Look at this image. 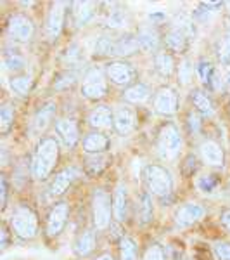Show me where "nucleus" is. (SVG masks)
<instances>
[{
	"mask_svg": "<svg viewBox=\"0 0 230 260\" xmlns=\"http://www.w3.org/2000/svg\"><path fill=\"white\" fill-rule=\"evenodd\" d=\"M204 215H206L204 205L198 203V201H187L175 212V224L178 228H189V225H194L199 220H203Z\"/></svg>",
	"mask_w": 230,
	"mask_h": 260,
	"instance_id": "nucleus-12",
	"label": "nucleus"
},
{
	"mask_svg": "<svg viewBox=\"0 0 230 260\" xmlns=\"http://www.w3.org/2000/svg\"><path fill=\"white\" fill-rule=\"evenodd\" d=\"M92 224L95 231H106L112 222V194L104 187H95L90 200Z\"/></svg>",
	"mask_w": 230,
	"mask_h": 260,
	"instance_id": "nucleus-5",
	"label": "nucleus"
},
{
	"mask_svg": "<svg viewBox=\"0 0 230 260\" xmlns=\"http://www.w3.org/2000/svg\"><path fill=\"white\" fill-rule=\"evenodd\" d=\"M183 146L182 132L173 121H165L156 134V148L163 160L173 161L178 158Z\"/></svg>",
	"mask_w": 230,
	"mask_h": 260,
	"instance_id": "nucleus-4",
	"label": "nucleus"
},
{
	"mask_svg": "<svg viewBox=\"0 0 230 260\" xmlns=\"http://www.w3.org/2000/svg\"><path fill=\"white\" fill-rule=\"evenodd\" d=\"M107 77L104 73V70L100 68H90L83 75V80L80 85V94L82 98H85L87 101L92 103H97L102 101L107 95Z\"/></svg>",
	"mask_w": 230,
	"mask_h": 260,
	"instance_id": "nucleus-6",
	"label": "nucleus"
},
{
	"mask_svg": "<svg viewBox=\"0 0 230 260\" xmlns=\"http://www.w3.org/2000/svg\"><path fill=\"white\" fill-rule=\"evenodd\" d=\"M61 61H62V64H66L68 68L78 66L83 61V49L76 42H73V44H69L68 47L64 49V52H62V56H61Z\"/></svg>",
	"mask_w": 230,
	"mask_h": 260,
	"instance_id": "nucleus-35",
	"label": "nucleus"
},
{
	"mask_svg": "<svg viewBox=\"0 0 230 260\" xmlns=\"http://www.w3.org/2000/svg\"><path fill=\"white\" fill-rule=\"evenodd\" d=\"M56 115H57V103L56 101H45L44 104H40L39 110L33 115L31 120L33 130L36 134L45 132L49 128V125L54 121V118H56Z\"/></svg>",
	"mask_w": 230,
	"mask_h": 260,
	"instance_id": "nucleus-19",
	"label": "nucleus"
},
{
	"mask_svg": "<svg viewBox=\"0 0 230 260\" xmlns=\"http://www.w3.org/2000/svg\"><path fill=\"white\" fill-rule=\"evenodd\" d=\"M216 71H218V70L215 68V64H213L210 59H206V57L199 59L198 64H196V75H198L201 83H203L206 89H208V85L211 83L213 77L216 75Z\"/></svg>",
	"mask_w": 230,
	"mask_h": 260,
	"instance_id": "nucleus-34",
	"label": "nucleus"
},
{
	"mask_svg": "<svg viewBox=\"0 0 230 260\" xmlns=\"http://www.w3.org/2000/svg\"><path fill=\"white\" fill-rule=\"evenodd\" d=\"M220 184H221V179L218 174H203L196 179V187H198V191L206 196L215 194V192L218 191Z\"/></svg>",
	"mask_w": 230,
	"mask_h": 260,
	"instance_id": "nucleus-30",
	"label": "nucleus"
},
{
	"mask_svg": "<svg viewBox=\"0 0 230 260\" xmlns=\"http://www.w3.org/2000/svg\"><path fill=\"white\" fill-rule=\"evenodd\" d=\"M95 7H97V4L94 2H71L69 14L74 26L82 28L85 24H89L95 16Z\"/></svg>",
	"mask_w": 230,
	"mask_h": 260,
	"instance_id": "nucleus-23",
	"label": "nucleus"
},
{
	"mask_svg": "<svg viewBox=\"0 0 230 260\" xmlns=\"http://www.w3.org/2000/svg\"><path fill=\"white\" fill-rule=\"evenodd\" d=\"M228 115H230V103H228Z\"/></svg>",
	"mask_w": 230,
	"mask_h": 260,
	"instance_id": "nucleus-54",
	"label": "nucleus"
},
{
	"mask_svg": "<svg viewBox=\"0 0 230 260\" xmlns=\"http://www.w3.org/2000/svg\"><path fill=\"white\" fill-rule=\"evenodd\" d=\"M215 52L221 64H230V31H225L223 35H220L215 45Z\"/></svg>",
	"mask_w": 230,
	"mask_h": 260,
	"instance_id": "nucleus-37",
	"label": "nucleus"
},
{
	"mask_svg": "<svg viewBox=\"0 0 230 260\" xmlns=\"http://www.w3.org/2000/svg\"><path fill=\"white\" fill-rule=\"evenodd\" d=\"M69 219V205L68 201H57L50 207L47 213V219H45V234L50 240L61 236L62 231L66 229Z\"/></svg>",
	"mask_w": 230,
	"mask_h": 260,
	"instance_id": "nucleus-9",
	"label": "nucleus"
},
{
	"mask_svg": "<svg viewBox=\"0 0 230 260\" xmlns=\"http://www.w3.org/2000/svg\"><path fill=\"white\" fill-rule=\"evenodd\" d=\"M192 104H194V110L198 111L201 116L211 118V116L215 115V104H213V101L210 95H208L206 90H203V89L192 90Z\"/></svg>",
	"mask_w": 230,
	"mask_h": 260,
	"instance_id": "nucleus-27",
	"label": "nucleus"
},
{
	"mask_svg": "<svg viewBox=\"0 0 230 260\" xmlns=\"http://www.w3.org/2000/svg\"><path fill=\"white\" fill-rule=\"evenodd\" d=\"M112 121H114V110H111L106 104H99V106L92 108L87 115V123L95 132H106L112 128Z\"/></svg>",
	"mask_w": 230,
	"mask_h": 260,
	"instance_id": "nucleus-16",
	"label": "nucleus"
},
{
	"mask_svg": "<svg viewBox=\"0 0 230 260\" xmlns=\"http://www.w3.org/2000/svg\"><path fill=\"white\" fill-rule=\"evenodd\" d=\"M213 253L218 260H230V241H216L213 245Z\"/></svg>",
	"mask_w": 230,
	"mask_h": 260,
	"instance_id": "nucleus-46",
	"label": "nucleus"
},
{
	"mask_svg": "<svg viewBox=\"0 0 230 260\" xmlns=\"http://www.w3.org/2000/svg\"><path fill=\"white\" fill-rule=\"evenodd\" d=\"M194 71H196V68L190 64L189 59H182L180 64L177 66L178 83H180L182 87H189L192 80H194Z\"/></svg>",
	"mask_w": 230,
	"mask_h": 260,
	"instance_id": "nucleus-39",
	"label": "nucleus"
},
{
	"mask_svg": "<svg viewBox=\"0 0 230 260\" xmlns=\"http://www.w3.org/2000/svg\"><path fill=\"white\" fill-rule=\"evenodd\" d=\"M114 42L116 39L112 37H107V35H102L99 37L97 42H95V57H111V56H116V47H114Z\"/></svg>",
	"mask_w": 230,
	"mask_h": 260,
	"instance_id": "nucleus-36",
	"label": "nucleus"
},
{
	"mask_svg": "<svg viewBox=\"0 0 230 260\" xmlns=\"http://www.w3.org/2000/svg\"><path fill=\"white\" fill-rule=\"evenodd\" d=\"M0 192H2V210H6L7 207V194H9V186H7V179L6 175H2L0 177Z\"/></svg>",
	"mask_w": 230,
	"mask_h": 260,
	"instance_id": "nucleus-48",
	"label": "nucleus"
},
{
	"mask_svg": "<svg viewBox=\"0 0 230 260\" xmlns=\"http://www.w3.org/2000/svg\"><path fill=\"white\" fill-rule=\"evenodd\" d=\"M199 156L204 165L211 169H223L225 165V151L220 142L206 139L199 144Z\"/></svg>",
	"mask_w": 230,
	"mask_h": 260,
	"instance_id": "nucleus-14",
	"label": "nucleus"
},
{
	"mask_svg": "<svg viewBox=\"0 0 230 260\" xmlns=\"http://www.w3.org/2000/svg\"><path fill=\"white\" fill-rule=\"evenodd\" d=\"M35 23L24 12H14L7 21V35L18 44H28L35 37Z\"/></svg>",
	"mask_w": 230,
	"mask_h": 260,
	"instance_id": "nucleus-8",
	"label": "nucleus"
},
{
	"mask_svg": "<svg viewBox=\"0 0 230 260\" xmlns=\"http://www.w3.org/2000/svg\"><path fill=\"white\" fill-rule=\"evenodd\" d=\"M137 127V115L132 106L121 104V106L114 108V121H112V128L118 136L125 137L130 134Z\"/></svg>",
	"mask_w": 230,
	"mask_h": 260,
	"instance_id": "nucleus-15",
	"label": "nucleus"
},
{
	"mask_svg": "<svg viewBox=\"0 0 230 260\" xmlns=\"http://www.w3.org/2000/svg\"><path fill=\"white\" fill-rule=\"evenodd\" d=\"M223 85H225V90L230 94V70L227 71V75H225V82H223Z\"/></svg>",
	"mask_w": 230,
	"mask_h": 260,
	"instance_id": "nucleus-52",
	"label": "nucleus"
},
{
	"mask_svg": "<svg viewBox=\"0 0 230 260\" xmlns=\"http://www.w3.org/2000/svg\"><path fill=\"white\" fill-rule=\"evenodd\" d=\"M173 26L175 28H178V30H182L185 35H189L190 39L194 37V33H196V26H194V19L189 18V16H177L173 21Z\"/></svg>",
	"mask_w": 230,
	"mask_h": 260,
	"instance_id": "nucleus-42",
	"label": "nucleus"
},
{
	"mask_svg": "<svg viewBox=\"0 0 230 260\" xmlns=\"http://www.w3.org/2000/svg\"><path fill=\"white\" fill-rule=\"evenodd\" d=\"M76 73H74L73 70H66L64 73H61L59 75V78H56L54 80V83H52V87L56 90H68V89H71V87L76 83Z\"/></svg>",
	"mask_w": 230,
	"mask_h": 260,
	"instance_id": "nucleus-41",
	"label": "nucleus"
},
{
	"mask_svg": "<svg viewBox=\"0 0 230 260\" xmlns=\"http://www.w3.org/2000/svg\"><path fill=\"white\" fill-rule=\"evenodd\" d=\"M92 260H116V258H114V255H112L111 251H102V253L95 255Z\"/></svg>",
	"mask_w": 230,
	"mask_h": 260,
	"instance_id": "nucleus-51",
	"label": "nucleus"
},
{
	"mask_svg": "<svg viewBox=\"0 0 230 260\" xmlns=\"http://www.w3.org/2000/svg\"><path fill=\"white\" fill-rule=\"evenodd\" d=\"M66 7H68L66 4H59V2L50 7L47 18H45V24H44V31L49 42H56L61 37L62 30H64L66 14H68Z\"/></svg>",
	"mask_w": 230,
	"mask_h": 260,
	"instance_id": "nucleus-10",
	"label": "nucleus"
},
{
	"mask_svg": "<svg viewBox=\"0 0 230 260\" xmlns=\"http://www.w3.org/2000/svg\"><path fill=\"white\" fill-rule=\"evenodd\" d=\"M127 24V12L121 7H112L106 12V18H104V26L109 28V30H121V28Z\"/></svg>",
	"mask_w": 230,
	"mask_h": 260,
	"instance_id": "nucleus-33",
	"label": "nucleus"
},
{
	"mask_svg": "<svg viewBox=\"0 0 230 260\" xmlns=\"http://www.w3.org/2000/svg\"><path fill=\"white\" fill-rule=\"evenodd\" d=\"M97 156L90 158V160H87V163H85V170L89 172L90 175H97L106 169V160H104V158H97Z\"/></svg>",
	"mask_w": 230,
	"mask_h": 260,
	"instance_id": "nucleus-45",
	"label": "nucleus"
},
{
	"mask_svg": "<svg viewBox=\"0 0 230 260\" xmlns=\"http://www.w3.org/2000/svg\"><path fill=\"white\" fill-rule=\"evenodd\" d=\"M137 39H139L140 44V50L144 52H160L161 45H163V37L160 35V31L152 26H142L139 31H137Z\"/></svg>",
	"mask_w": 230,
	"mask_h": 260,
	"instance_id": "nucleus-24",
	"label": "nucleus"
},
{
	"mask_svg": "<svg viewBox=\"0 0 230 260\" xmlns=\"http://www.w3.org/2000/svg\"><path fill=\"white\" fill-rule=\"evenodd\" d=\"M114 47H116V56L120 59H127V57L133 56L140 50V44L137 35H132V33H125L116 39L114 42Z\"/></svg>",
	"mask_w": 230,
	"mask_h": 260,
	"instance_id": "nucleus-26",
	"label": "nucleus"
},
{
	"mask_svg": "<svg viewBox=\"0 0 230 260\" xmlns=\"http://www.w3.org/2000/svg\"><path fill=\"white\" fill-rule=\"evenodd\" d=\"M9 87L19 98H26L31 92L33 87V77L31 75H12L9 78Z\"/></svg>",
	"mask_w": 230,
	"mask_h": 260,
	"instance_id": "nucleus-31",
	"label": "nucleus"
},
{
	"mask_svg": "<svg viewBox=\"0 0 230 260\" xmlns=\"http://www.w3.org/2000/svg\"><path fill=\"white\" fill-rule=\"evenodd\" d=\"M80 169L76 167H64L62 170L56 172V175L52 177L49 184V194L52 198H57V196H62L66 191L73 186V182L80 177Z\"/></svg>",
	"mask_w": 230,
	"mask_h": 260,
	"instance_id": "nucleus-13",
	"label": "nucleus"
},
{
	"mask_svg": "<svg viewBox=\"0 0 230 260\" xmlns=\"http://www.w3.org/2000/svg\"><path fill=\"white\" fill-rule=\"evenodd\" d=\"M61 160L59 141L56 137H42L33 153L31 174L36 180H47L54 174L57 163Z\"/></svg>",
	"mask_w": 230,
	"mask_h": 260,
	"instance_id": "nucleus-1",
	"label": "nucleus"
},
{
	"mask_svg": "<svg viewBox=\"0 0 230 260\" xmlns=\"http://www.w3.org/2000/svg\"><path fill=\"white\" fill-rule=\"evenodd\" d=\"M144 184L145 191L154 198H170L173 192V177L170 170L158 163H149L144 169Z\"/></svg>",
	"mask_w": 230,
	"mask_h": 260,
	"instance_id": "nucleus-3",
	"label": "nucleus"
},
{
	"mask_svg": "<svg viewBox=\"0 0 230 260\" xmlns=\"http://www.w3.org/2000/svg\"><path fill=\"white\" fill-rule=\"evenodd\" d=\"M56 134L57 137L64 142V146L68 148H74V146L80 142L82 136H80V127H78V121L73 118H57L56 120Z\"/></svg>",
	"mask_w": 230,
	"mask_h": 260,
	"instance_id": "nucleus-17",
	"label": "nucleus"
},
{
	"mask_svg": "<svg viewBox=\"0 0 230 260\" xmlns=\"http://www.w3.org/2000/svg\"><path fill=\"white\" fill-rule=\"evenodd\" d=\"M149 98H150V89L142 82H135L133 85L127 87L123 90V99L128 104H144L145 101H149Z\"/></svg>",
	"mask_w": 230,
	"mask_h": 260,
	"instance_id": "nucleus-29",
	"label": "nucleus"
},
{
	"mask_svg": "<svg viewBox=\"0 0 230 260\" xmlns=\"http://www.w3.org/2000/svg\"><path fill=\"white\" fill-rule=\"evenodd\" d=\"M187 128H189L190 136H199L201 134L203 120H201V115L196 110H192L189 115H187Z\"/></svg>",
	"mask_w": 230,
	"mask_h": 260,
	"instance_id": "nucleus-44",
	"label": "nucleus"
},
{
	"mask_svg": "<svg viewBox=\"0 0 230 260\" xmlns=\"http://www.w3.org/2000/svg\"><path fill=\"white\" fill-rule=\"evenodd\" d=\"M128 189L125 184H118L112 191V217L116 222H125L128 219V207H130Z\"/></svg>",
	"mask_w": 230,
	"mask_h": 260,
	"instance_id": "nucleus-22",
	"label": "nucleus"
},
{
	"mask_svg": "<svg viewBox=\"0 0 230 260\" xmlns=\"http://www.w3.org/2000/svg\"><path fill=\"white\" fill-rule=\"evenodd\" d=\"M152 108L161 116H173L178 111V94L171 87H160L154 92Z\"/></svg>",
	"mask_w": 230,
	"mask_h": 260,
	"instance_id": "nucleus-11",
	"label": "nucleus"
},
{
	"mask_svg": "<svg viewBox=\"0 0 230 260\" xmlns=\"http://www.w3.org/2000/svg\"><path fill=\"white\" fill-rule=\"evenodd\" d=\"M111 148V139L109 136H106L104 132H89L85 137L82 139V149L87 154H102Z\"/></svg>",
	"mask_w": 230,
	"mask_h": 260,
	"instance_id": "nucleus-21",
	"label": "nucleus"
},
{
	"mask_svg": "<svg viewBox=\"0 0 230 260\" xmlns=\"http://www.w3.org/2000/svg\"><path fill=\"white\" fill-rule=\"evenodd\" d=\"M120 260H139V246L137 241L130 236H121L118 241Z\"/></svg>",
	"mask_w": 230,
	"mask_h": 260,
	"instance_id": "nucleus-32",
	"label": "nucleus"
},
{
	"mask_svg": "<svg viewBox=\"0 0 230 260\" xmlns=\"http://www.w3.org/2000/svg\"><path fill=\"white\" fill-rule=\"evenodd\" d=\"M24 66H26V61H24V57L21 56V54H18V52L4 54V68L12 71L14 75H18L19 71H23Z\"/></svg>",
	"mask_w": 230,
	"mask_h": 260,
	"instance_id": "nucleus-40",
	"label": "nucleus"
},
{
	"mask_svg": "<svg viewBox=\"0 0 230 260\" xmlns=\"http://www.w3.org/2000/svg\"><path fill=\"white\" fill-rule=\"evenodd\" d=\"M11 234H12V231L9 228V224H6V222H4V224H2V241H0V250H2V251L9 248Z\"/></svg>",
	"mask_w": 230,
	"mask_h": 260,
	"instance_id": "nucleus-47",
	"label": "nucleus"
},
{
	"mask_svg": "<svg viewBox=\"0 0 230 260\" xmlns=\"http://www.w3.org/2000/svg\"><path fill=\"white\" fill-rule=\"evenodd\" d=\"M104 73H106L107 80L112 85L118 87H130L137 80V70L132 62H128L127 59H111L106 62L104 66Z\"/></svg>",
	"mask_w": 230,
	"mask_h": 260,
	"instance_id": "nucleus-7",
	"label": "nucleus"
},
{
	"mask_svg": "<svg viewBox=\"0 0 230 260\" xmlns=\"http://www.w3.org/2000/svg\"><path fill=\"white\" fill-rule=\"evenodd\" d=\"M220 224L227 233H230V208H225L220 213Z\"/></svg>",
	"mask_w": 230,
	"mask_h": 260,
	"instance_id": "nucleus-49",
	"label": "nucleus"
},
{
	"mask_svg": "<svg viewBox=\"0 0 230 260\" xmlns=\"http://www.w3.org/2000/svg\"><path fill=\"white\" fill-rule=\"evenodd\" d=\"M225 7H228L227 11H228V14H230V4H225Z\"/></svg>",
	"mask_w": 230,
	"mask_h": 260,
	"instance_id": "nucleus-53",
	"label": "nucleus"
},
{
	"mask_svg": "<svg viewBox=\"0 0 230 260\" xmlns=\"http://www.w3.org/2000/svg\"><path fill=\"white\" fill-rule=\"evenodd\" d=\"M142 260H166V251L160 243H150L142 255Z\"/></svg>",
	"mask_w": 230,
	"mask_h": 260,
	"instance_id": "nucleus-43",
	"label": "nucleus"
},
{
	"mask_svg": "<svg viewBox=\"0 0 230 260\" xmlns=\"http://www.w3.org/2000/svg\"><path fill=\"white\" fill-rule=\"evenodd\" d=\"M166 19V16L163 14V12H152V14H149V21L150 24H163Z\"/></svg>",
	"mask_w": 230,
	"mask_h": 260,
	"instance_id": "nucleus-50",
	"label": "nucleus"
},
{
	"mask_svg": "<svg viewBox=\"0 0 230 260\" xmlns=\"http://www.w3.org/2000/svg\"><path fill=\"white\" fill-rule=\"evenodd\" d=\"M163 45L171 54H185L190 45V37L171 24L170 30L163 35Z\"/></svg>",
	"mask_w": 230,
	"mask_h": 260,
	"instance_id": "nucleus-20",
	"label": "nucleus"
},
{
	"mask_svg": "<svg viewBox=\"0 0 230 260\" xmlns=\"http://www.w3.org/2000/svg\"><path fill=\"white\" fill-rule=\"evenodd\" d=\"M137 215H139V222L142 225H147L154 219V203L152 196L147 191H142L139 194V201H137Z\"/></svg>",
	"mask_w": 230,
	"mask_h": 260,
	"instance_id": "nucleus-28",
	"label": "nucleus"
},
{
	"mask_svg": "<svg viewBox=\"0 0 230 260\" xmlns=\"http://www.w3.org/2000/svg\"><path fill=\"white\" fill-rule=\"evenodd\" d=\"M177 70V62H175V56L168 52L166 49H161L160 52L154 54V71L160 77L170 78Z\"/></svg>",
	"mask_w": 230,
	"mask_h": 260,
	"instance_id": "nucleus-25",
	"label": "nucleus"
},
{
	"mask_svg": "<svg viewBox=\"0 0 230 260\" xmlns=\"http://www.w3.org/2000/svg\"><path fill=\"white\" fill-rule=\"evenodd\" d=\"M14 118H16L14 108L9 103L2 104V108H0V132L9 134L11 128L14 127Z\"/></svg>",
	"mask_w": 230,
	"mask_h": 260,
	"instance_id": "nucleus-38",
	"label": "nucleus"
},
{
	"mask_svg": "<svg viewBox=\"0 0 230 260\" xmlns=\"http://www.w3.org/2000/svg\"><path fill=\"white\" fill-rule=\"evenodd\" d=\"M9 228L12 231V236L16 234L19 240H33L39 236L40 231L39 215L28 203H18L11 212Z\"/></svg>",
	"mask_w": 230,
	"mask_h": 260,
	"instance_id": "nucleus-2",
	"label": "nucleus"
},
{
	"mask_svg": "<svg viewBox=\"0 0 230 260\" xmlns=\"http://www.w3.org/2000/svg\"><path fill=\"white\" fill-rule=\"evenodd\" d=\"M97 248V234L94 229H83L73 241V253L78 258H87Z\"/></svg>",
	"mask_w": 230,
	"mask_h": 260,
	"instance_id": "nucleus-18",
	"label": "nucleus"
}]
</instances>
